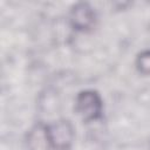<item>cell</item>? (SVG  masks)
<instances>
[{"mask_svg": "<svg viewBox=\"0 0 150 150\" xmlns=\"http://www.w3.org/2000/svg\"><path fill=\"white\" fill-rule=\"evenodd\" d=\"M50 148L54 150H68L74 141V128L68 120H59L46 125Z\"/></svg>", "mask_w": 150, "mask_h": 150, "instance_id": "obj_2", "label": "cell"}, {"mask_svg": "<svg viewBox=\"0 0 150 150\" xmlns=\"http://www.w3.org/2000/svg\"><path fill=\"white\" fill-rule=\"evenodd\" d=\"M75 110L86 122L101 118L103 112V102L100 94L95 90L80 91L76 96Z\"/></svg>", "mask_w": 150, "mask_h": 150, "instance_id": "obj_1", "label": "cell"}, {"mask_svg": "<svg viewBox=\"0 0 150 150\" xmlns=\"http://www.w3.org/2000/svg\"><path fill=\"white\" fill-rule=\"evenodd\" d=\"M27 146L29 150H48L52 149L46 130V125L38 124L33 127L27 135Z\"/></svg>", "mask_w": 150, "mask_h": 150, "instance_id": "obj_4", "label": "cell"}, {"mask_svg": "<svg viewBox=\"0 0 150 150\" xmlns=\"http://www.w3.org/2000/svg\"><path fill=\"white\" fill-rule=\"evenodd\" d=\"M136 68L143 75H150V50H143L137 55Z\"/></svg>", "mask_w": 150, "mask_h": 150, "instance_id": "obj_5", "label": "cell"}, {"mask_svg": "<svg viewBox=\"0 0 150 150\" xmlns=\"http://www.w3.org/2000/svg\"><path fill=\"white\" fill-rule=\"evenodd\" d=\"M69 21L75 30L88 32L96 25V13L89 4L77 2L70 9Z\"/></svg>", "mask_w": 150, "mask_h": 150, "instance_id": "obj_3", "label": "cell"}]
</instances>
